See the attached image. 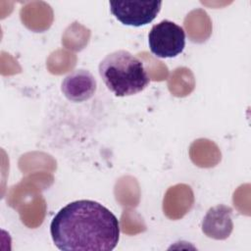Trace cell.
<instances>
[{"label":"cell","mask_w":251,"mask_h":251,"mask_svg":"<svg viewBox=\"0 0 251 251\" xmlns=\"http://www.w3.org/2000/svg\"><path fill=\"white\" fill-rule=\"evenodd\" d=\"M110 11L125 25L142 26L159 14L162 1H111Z\"/></svg>","instance_id":"obj_4"},{"label":"cell","mask_w":251,"mask_h":251,"mask_svg":"<svg viewBox=\"0 0 251 251\" xmlns=\"http://www.w3.org/2000/svg\"><path fill=\"white\" fill-rule=\"evenodd\" d=\"M50 234L64 251H111L120 238L117 217L102 204L77 200L63 207L53 218Z\"/></svg>","instance_id":"obj_1"},{"label":"cell","mask_w":251,"mask_h":251,"mask_svg":"<svg viewBox=\"0 0 251 251\" xmlns=\"http://www.w3.org/2000/svg\"><path fill=\"white\" fill-rule=\"evenodd\" d=\"M150 51L158 58H174L185 47V32L174 22L163 20L153 25L148 34Z\"/></svg>","instance_id":"obj_3"},{"label":"cell","mask_w":251,"mask_h":251,"mask_svg":"<svg viewBox=\"0 0 251 251\" xmlns=\"http://www.w3.org/2000/svg\"><path fill=\"white\" fill-rule=\"evenodd\" d=\"M97 88L94 75L87 70L78 69L70 73L62 81L61 90L72 102H83L90 99Z\"/></svg>","instance_id":"obj_5"},{"label":"cell","mask_w":251,"mask_h":251,"mask_svg":"<svg viewBox=\"0 0 251 251\" xmlns=\"http://www.w3.org/2000/svg\"><path fill=\"white\" fill-rule=\"evenodd\" d=\"M232 209L226 205L212 207L206 213L202 222V231L214 239H226L232 231Z\"/></svg>","instance_id":"obj_6"},{"label":"cell","mask_w":251,"mask_h":251,"mask_svg":"<svg viewBox=\"0 0 251 251\" xmlns=\"http://www.w3.org/2000/svg\"><path fill=\"white\" fill-rule=\"evenodd\" d=\"M98 71L107 88L118 97L136 94L150 83L143 62L126 50L106 55Z\"/></svg>","instance_id":"obj_2"}]
</instances>
